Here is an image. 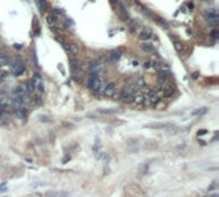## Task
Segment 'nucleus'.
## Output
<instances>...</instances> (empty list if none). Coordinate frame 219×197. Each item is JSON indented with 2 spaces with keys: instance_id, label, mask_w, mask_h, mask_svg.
<instances>
[{
  "instance_id": "nucleus-1",
  "label": "nucleus",
  "mask_w": 219,
  "mask_h": 197,
  "mask_svg": "<svg viewBox=\"0 0 219 197\" xmlns=\"http://www.w3.org/2000/svg\"><path fill=\"white\" fill-rule=\"evenodd\" d=\"M137 86L136 85H128L126 86L123 90L121 91V94H119V100L121 101H123L126 104L128 102H132L133 101V97H135V95L137 94Z\"/></svg>"
},
{
  "instance_id": "nucleus-2",
  "label": "nucleus",
  "mask_w": 219,
  "mask_h": 197,
  "mask_svg": "<svg viewBox=\"0 0 219 197\" xmlns=\"http://www.w3.org/2000/svg\"><path fill=\"white\" fill-rule=\"evenodd\" d=\"M87 86L91 89L92 92H95L96 95H101V94H103V91H104L105 83L98 77V76L91 74V76H90V78L87 79Z\"/></svg>"
},
{
  "instance_id": "nucleus-3",
  "label": "nucleus",
  "mask_w": 219,
  "mask_h": 197,
  "mask_svg": "<svg viewBox=\"0 0 219 197\" xmlns=\"http://www.w3.org/2000/svg\"><path fill=\"white\" fill-rule=\"evenodd\" d=\"M31 82H32V85H34L35 91L37 92V94H40V95L44 94V91H45V89H44V81H42V77L40 76V73H34Z\"/></svg>"
},
{
  "instance_id": "nucleus-4",
  "label": "nucleus",
  "mask_w": 219,
  "mask_h": 197,
  "mask_svg": "<svg viewBox=\"0 0 219 197\" xmlns=\"http://www.w3.org/2000/svg\"><path fill=\"white\" fill-rule=\"evenodd\" d=\"M24 64L21 62V59L17 57L15 60L12 63V73L15 76V77H19V76H22L24 73Z\"/></svg>"
},
{
  "instance_id": "nucleus-5",
  "label": "nucleus",
  "mask_w": 219,
  "mask_h": 197,
  "mask_svg": "<svg viewBox=\"0 0 219 197\" xmlns=\"http://www.w3.org/2000/svg\"><path fill=\"white\" fill-rule=\"evenodd\" d=\"M63 46H64V50L67 51V54H68L69 57H72V58L78 57L79 47L76 45V44H73V42H66Z\"/></svg>"
},
{
  "instance_id": "nucleus-6",
  "label": "nucleus",
  "mask_w": 219,
  "mask_h": 197,
  "mask_svg": "<svg viewBox=\"0 0 219 197\" xmlns=\"http://www.w3.org/2000/svg\"><path fill=\"white\" fill-rule=\"evenodd\" d=\"M126 193L130 195L131 197H141V196H143L142 189L138 187L137 184H128L126 187Z\"/></svg>"
},
{
  "instance_id": "nucleus-7",
  "label": "nucleus",
  "mask_w": 219,
  "mask_h": 197,
  "mask_svg": "<svg viewBox=\"0 0 219 197\" xmlns=\"http://www.w3.org/2000/svg\"><path fill=\"white\" fill-rule=\"evenodd\" d=\"M145 98L149 101V104H150V105H156V104L159 102V100H160L158 92H155L154 90H147Z\"/></svg>"
},
{
  "instance_id": "nucleus-8",
  "label": "nucleus",
  "mask_w": 219,
  "mask_h": 197,
  "mask_svg": "<svg viewBox=\"0 0 219 197\" xmlns=\"http://www.w3.org/2000/svg\"><path fill=\"white\" fill-rule=\"evenodd\" d=\"M115 92H117V86H115V83H113V82H110V83L105 85L104 91H103V94H101V96L113 97V95L115 94Z\"/></svg>"
},
{
  "instance_id": "nucleus-9",
  "label": "nucleus",
  "mask_w": 219,
  "mask_h": 197,
  "mask_svg": "<svg viewBox=\"0 0 219 197\" xmlns=\"http://www.w3.org/2000/svg\"><path fill=\"white\" fill-rule=\"evenodd\" d=\"M162 92H163V95L165 97H170L176 92V87L173 85H170V83H168V82H167V83L162 85Z\"/></svg>"
},
{
  "instance_id": "nucleus-10",
  "label": "nucleus",
  "mask_w": 219,
  "mask_h": 197,
  "mask_svg": "<svg viewBox=\"0 0 219 197\" xmlns=\"http://www.w3.org/2000/svg\"><path fill=\"white\" fill-rule=\"evenodd\" d=\"M146 128H151V129H165V128H172L173 124L170 123H150L145 125Z\"/></svg>"
},
{
  "instance_id": "nucleus-11",
  "label": "nucleus",
  "mask_w": 219,
  "mask_h": 197,
  "mask_svg": "<svg viewBox=\"0 0 219 197\" xmlns=\"http://www.w3.org/2000/svg\"><path fill=\"white\" fill-rule=\"evenodd\" d=\"M172 41H173V46H174V49L177 50L178 53H185L186 51V45L185 44L181 41V40H178V39H176L174 36H172Z\"/></svg>"
},
{
  "instance_id": "nucleus-12",
  "label": "nucleus",
  "mask_w": 219,
  "mask_h": 197,
  "mask_svg": "<svg viewBox=\"0 0 219 197\" xmlns=\"http://www.w3.org/2000/svg\"><path fill=\"white\" fill-rule=\"evenodd\" d=\"M153 36H154V35H153L151 30H149V28H142L140 32H138V39H140V40H143V41L150 40Z\"/></svg>"
},
{
  "instance_id": "nucleus-13",
  "label": "nucleus",
  "mask_w": 219,
  "mask_h": 197,
  "mask_svg": "<svg viewBox=\"0 0 219 197\" xmlns=\"http://www.w3.org/2000/svg\"><path fill=\"white\" fill-rule=\"evenodd\" d=\"M122 57V51L121 50H111L108 55V60L110 62H118Z\"/></svg>"
},
{
  "instance_id": "nucleus-14",
  "label": "nucleus",
  "mask_w": 219,
  "mask_h": 197,
  "mask_svg": "<svg viewBox=\"0 0 219 197\" xmlns=\"http://www.w3.org/2000/svg\"><path fill=\"white\" fill-rule=\"evenodd\" d=\"M98 113L104 114V115H114V114L122 113V110H118V109H99Z\"/></svg>"
},
{
  "instance_id": "nucleus-15",
  "label": "nucleus",
  "mask_w": 219,
  "mask_h": 197,
  "mask_svg": "<svg viewBox=\"0 0 219 197\" xmlns=\"http://www.w3.org/2000/svg\"><path fill=\"white\" fill-rule=\"evenodd\" d=\"M46 21H47V23L49 24H55L56 22H58V15L54 13V12H50V13H47L46 14Z\"/></svg>"
},
{
  "instance_id": "nucleus-16",
  "label": "nucleus",
  "mask_w": 219,
  "mask_h": 197,
  "mask_svg": "<svg viewBox=\"0 0 219 197\" xmlns=\"http://www.w3.org/2000/svg\"><path fill=\"white\" fill-rule=\"evenodd\" d=\"M68 196L69 192H67V191H58V192H50L46 195V197H68Z\"/></svg>"
},
{
  "instance_id": "nucleus-17",
  "label": "nucleus",
  "mask_w": 219,
  "mask_h": 197,
  "mask_svg": "<svg viewBox=\"0 0 219 197\" xmlns=\"http://www.w3.org/2000/svg\"><path fill=\"white\" fill-rule=\"evenodd\" d=\"M143 98H145V96H143V95L141 94V92H138V91H137V94L135 95V97H133V101H132V102H135L136 105H142Z\"/></svg>"
},
{
  "instance_id": "nucleus-18",
  "label": "nucleus",
  "mask_w": 219,
  "mask_h": 197,
  "mask_svg": "<svg viewBox=\"0 0 219 197\" xmlns=\"http://www.w3.org/2000/svg\"><path fill=\"white\" fill-rule=\"evenodd\" d=\"M154 19H155L156 23H159L160 26L163 27V28H169V24H168V22L167 21H164L162 17H154Z\"/></svg>"
},
{
  "instance_id": "nucleus-19",
  "label": "nucleus",
  "mask_w": 219,
  "mask_h": 197,
  "mask_svg": "<svg viewBox=\"0 0 219 197\" xmlns=\"http://www.w3.org/2000/svg\"><path fill=\"white\" fill-rule=\"evenodd\" d=\"M142 50L143 51H146V53H154L155 51V49H154L153 45H150V44H142Z\"/></svg>"
},
{
  "instance_id": "nucleus-20",
  "label": "nucleus",
  "mask_w": 219,
  "mask_h": 197,
  "mask_svg": "<svg viewBox=\"0 0 219 197\" xmlns=\"http://www.w3.org/2000/svg\"><path fill=\"white\" fill-rule=\"evenodd\" d=\"M208 113V108H200V109H197V110H194L192 111V115H204V114Z\"/></svg>"
},
{
  "instance_id": "nucleus-21",
  "label": "nucleus",
  "mask_w": 219,
  "mask_h": 197,
  "mask_svg": "<svg viewBox=\"0 0 219 197\" xmlns=\"http://www.w3.org/2000/svg\"><path fill=\"white\" fill-rule=\"evenodd\" d=\"M34 32L35 35H40V24H39V19L36 17L34 18Z\"/></svg>"
},
{
  "instance_id": "nucleus-22",
  "label": "nucleus",
  "mask_w": 219,
  "mask_h": 197,
  "mask_svg": "<svg viewBox=\"0 0 219 197\" xmlns=\"http://www.w3.org/2000/svg\"><path fill=\"white\" fill-rule=\"evenodd\" d=\"M145 85H146V82H145V78H143V77H140V78H137V83H136L137 89H142V87H145Z\"/></svg>"
},
{
  "instance_id": "nucleus-23",
  "label": "nucleus",
  "mask_w": 219,
  "mask_h": 197,
  "mask_svg": "<svg viewBox=\"0 0 219 197\" xmlns=\"http://www.w3.org/2000/svg\"><path fill=\"white\" fill-rule=\"evenodd\" d=\"M39 5H40V12L44 13L46 9V0H39Z\"/></svg>"
},
{
  "instance_id": "nucleus-24",
  "label": "nucleus",
  "mask_w": 219,
  "mask_h": 197,
  "mask_svg": "<svg viewBox=\"0 0 219 197\" xmlns=\"http://www.w3.org/2000/svg\"><path fill=\"white\" fill-rule=\"evenodd\" d=\"M42 186H45L44 183H39V182H35V183H32L30 187L31 188H37V187H42Z\"/></svg>"
},
{
  "instance_id": "nucleus-25",
  "label": "nucleus",
  "mask_w": 219,
  "mask_h": 197,
  "mask_svg": "<svg viewBox=\"0 0 219 197\" xmlns=\"http://www.w3.org/2000/svg\"><path fill=\"white\" fill-rule=\"evenodd\" d=\"M5 77H7V73H5L4 70H3L2 68H0V82L4 81V79H5Z\"/></svg>"
},
{
  "instance_id": "nucleus-26",
  "label": "nucleus",
  "mask_w": 219,
  "mask_h": 197,
  "mask_svg": "<svg viewBox=\"0 0 219 197\" xmlns=\"http://www.w3.org/2000/svg\"><path fill=\"white\" fill-rule=\"evenodd\" d=\"M8 189V186H7V183H3V184H0V193L2 192H5V191Z\"/></svg>"
},
{
  "instance_id": "nucleus-27",
  "label": "nucleus",
  "mask_w": 219,
  "mask_h": 197,
  "mask_svg": "<svg viewBox=\"0 0 219 197\" xmlns=\"http://www.w3.org/2000/svg\"><path fill=\"white\" fill-rule=\"evenodd\" d=\"M151 67H153L151 62H145V63H143V68H145V69H151Z\"/></svg>"
},
{
  "instance_id": "nucleus-28",
  "label": "nucleus",
  "mask_w": 219,
  "mask_h": 197,
  "mask_svg": "<svg viewBox=\"0 0 219 197\" xmlns=\"http://www.w3.org/2000/svg\"><path fill=\"white\" fill-rule=\"evenodd\" d=\"M206 133H208V129H201V131H199V132H197V136H204Z\"/></svg>"
},
{
  "instance_id": "nucleus-29",
  "label": "nucleus",
  "mask_w": 219,
  "mask_h": 197,
  "mask_svg": "<svg viewBox=\"0 0 219 197\" xmlns=\"http://www.w3.org/2000/svg\"><path fill=\"white\" fill-rule=\"evenodd\" d=\"M211 35H213V39H214V40H217V39H218V31H217V30H213Z\"/></svg>"
},
{
  "instance_id": "nucleus-30",
  "label": "nucleus",
  "mask_w": 219,
  "mask_h": 197,
  "mask_svg": "<svg viewBox=\"0 0 219 197\" xmlns=\"http://www.w3.org/2000/svg\"><path fill=\"white\" fill-rule=\"evenodd\" d=\"M39 118H40V120H41V122H44V120H45V122H50V119L47 118V117H42V115H40Z\"/></svg>"
},
{
  "instance_id": "nucleus-31",
  "label": "nucleus",
  "mask_w": 219,
  "mask_h": 197,
  "mask_svg": "<svg viewBox=\"0 0 219 197\" xmlns=\"http://www.w3.org/2000/svg\"><path fill=\"white\" fill-rule=\"evenodd\" d=\"M4 58H5V54H4V51L2 50V49H0V62H2Z\"/></svg>"
},
{
  "instance_id": "nucleus-32",
  "label": "nucleus",
  "mask_w": 219,
  "mask_h": 197,
  "mask_svg": "<svg viewBox=\"0 0 219 197\" xmlns=\"http://www.w3.org/2000/svg\"><path fill=\"white\" fill-rule=\"evenodd\" d=\"M197 77H199V72L192 73V78H194V79H197Z\"/></svg>"
},
{
  "instance_id": "nucleus-33",
  "label": "nucleus",
  "mask_w": 219,
  "mask_h": 197,
  "mask_svg": "<svg viewBox=\"0 0 219 197\" xmlns=\"http://www.w3.org/2000/svg\"><path fill=\"white\" fill-rule=\"evenodd\" d=\"M68 161H69V156H67V157L63 159V163H68Z\"/></svg>"
},
{
  "instance_id": "nucleus-34",
  "label": "nucleus",
  "mask_w": 219,
  "mask_h": 197,
  "mask_svg": "<svg viewBox=\"0 0 219 197\" xmlns=\"http://www.w3.org/2000/svg\"><path fill=\"white\" fill-rule=\"evenodd\" d=\"M188 8H190V9H194V4L190 3V4H188Z\"/></svg>"
},
{
  "instance_id": "nucleus-35",
  "label": "nucleus",
  "mask_w": 219,
  "mask_h": 197,
  "mask_svg": "<svg viewBox=\"0 0 219 197\" xmlns=\"http://www.w3.org/2000/svg\"><path fill=\"white\" fill-rule=\"evenodd\" d=\"M14 47L17 49V50H19V49H21V45H14Z\"/></svg>"
},
{
  "instance_id": "nucleus-36",
  "label": "nucleus",
  "mask_w": 219,
  "mask_h": 197,
  "mask_svg": "<svg viewBox=\"0 0 219 197\" xmlns=\"http://www.w3.org/2000/svg\"><path fill=\"white\" fill-rule=\"evenodd\" d=\"M132 64L133 65H138V62H136V60H135V62H132Z\"/></svg>"
}]
</instances>
